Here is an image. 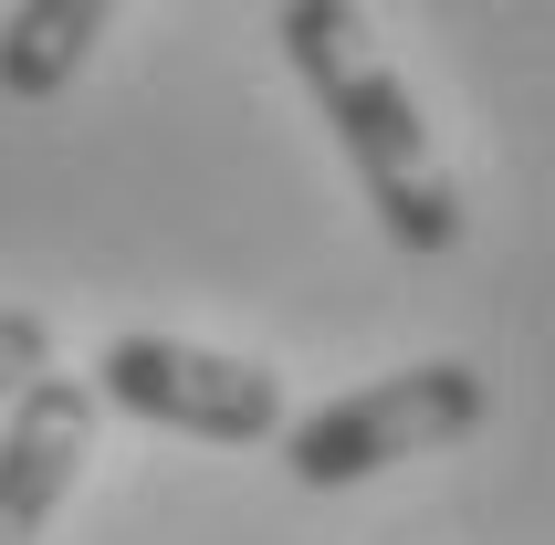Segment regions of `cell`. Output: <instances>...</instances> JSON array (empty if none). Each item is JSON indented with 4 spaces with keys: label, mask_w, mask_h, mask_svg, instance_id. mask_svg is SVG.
Instances as JSON below:
<instances>
[{
    "label": "cell",
    "mask_w": 555,
    "mask_h": 545,
    "mask_svg": "<svg viewBox=\"0 0 555 545\" xmlns=\"http://www.w3.org/2000/svg\"><path fill=\"white\" fill-rule=\"evenodd\" d=\"M31 367H53V315H31V304H0V398L22 389Z\"/></svg>",
    "instance_id": "obj_6"
},
{
    "label": "cell",
    "mask_w": 555,
    "mask_h": 545,
    "mask_svg": "<svg viewBox=\"0 0 555 545\" xmlns=\"http://www.w3.org/2000/svg\"><path fill=\"white\" fill-rule=\"evenodd\" d=\"M105 22H116V0H11V22H0V94H22V105L74 94Z\"/></svg>",
    "instance_id": "obj_5"
},
{
    "label": "cell",
    "mask_w": 555,
    "mask_h": 545,
    "mask_svg": "<svg viewBox=\"0 0 555 545\" xmlns=\"http://www.w3.org/2000/svg\"><path fill=\"white\" fill-rule=\"evenodd\" d=\"M85 452H94V389L31 367L22 389L0 398V545H42L53 535Z\"/></svg>",
    "instance_id": "obj_4"
},
{
    "label": "cell",
    "mask_w": 555,
    "mask_h": 545,
    "mask_svg": "<svg viewBox=\"0 0 555 545\" xmlns=\"http://www.w3.org/2000/svg\"><path fill=\"white\" fill-rule=\"evenodd\" d=\"M283 63L314 94V116L336 126L346 168L367 189L377 231L399 252H451L462 242V189L440 168V137L420 116V94L399 85V63L377 53V31L357 0H283Z\"/></svg>",
    "instance_id": "obj_1"
},
{
    "label": "cell",
    "mask_w": 555,
    "mask_h": 545,
    "mask_svg": "<svg viewBox=\"0 0 555 545\" xmlns=\"http://www.w3.org/2000/svg\"><path fill=\"white\" fill-rule=\"evenodd\" d=\"M482 420H493V378L472 357H420V367L367 378V389H336L325 409H294L273 441L305 493H346V483H377L399 461H430L451 441H472Z\"/></svg>",
    "instance_id": "obj_2"
},
{
    "label": "cell",
    "mask_w": 555,
    "mask_h": 545,
    "mask_svg": "<svg viewBox=\"0 0 555 545\" xmlns=\"http://www.w3.org/2000/svg\"><path fill=\"white\" fill-rule=\"evenodd\" d=\"M94 409H126V420H157V430H189V441H220V452H251L294 420L273 367L251 357H220V346H189V335H116L94 357Z\"/></svg>",
    "instance_id": "obj_3"
}]
</instances>
